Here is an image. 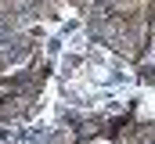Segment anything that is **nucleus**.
Here are the masks:
<instances>
[{"instance_id": "obj_1", "label": "nucleus", "mask_w": 155, "mask_h": 144, "mask_svg": "<svg viewBox=\"0 0 155 144\" xmlns=\"http://www.w3.org/2000/svg\"><path fill=\"white\" fill-rule=\"evenodd\" d=\"M112 15H119V18L152 15V0H112Z\"/></svg>"}]
</instances>
